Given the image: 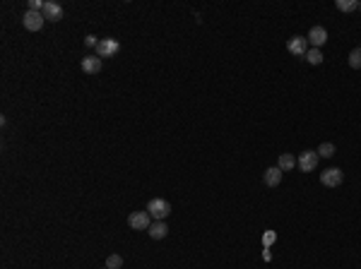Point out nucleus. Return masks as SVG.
I'll return each instance as SVG.
<instances>
[{
  "label": "nucleus",
  "mask_w": 361,
  "mask_h": 269,
  "mask_svg": "<svg viewBox=\"0 0 361 269\" xmlns=\"http://www.w3.org/2000/svg\"><path fill=\"white\" fill-rule=\"evenodd\" d=\"M99 41H101V39H97L94 34H89V36H84V46H87V48H97Z\"/></svg>",
  "instance_id": "20"
},
{
  "label": "nucleus",
  "mask_w": 361,
  "mask_h": 269,
  "mask_svg": "<svg viewBox=\"0 0 361 269\" xmlns=\"http://www.w3.org/2000/svg\"><path fill=\"white\" fill-rule=\"evenodd\" d=\"M123 267V257L121 255H109L106 257V269H121Z\"/></svg>",
  "instance_id": "18"
},
{
  "label": "nucleus",
  "mask_w": 361,
  "mask_h": 269,
  "mask_svg": "<svg viewBox=\"0 0 361 269\" xmlns=\"http://www.w3.org/2000/svg\"><path fill=\"white\" fill-rule=\"evenodd\" d=\"M128 224H130L133 231H147L152 226V224H150V212H130Z\"/></svg>",
  "instance_id": "5"
},
{
  "label": "nucleus",
  "mask_w": 361,
  "mask_h": 269,
  "mask_svg": "<svg viewBox=\"0 0 361 269\" xmlns=\"http://www.w3.org/2000/svg\"><path fill=\"white\" fill-rule=\"evenodd\" d=\"M118 48H121V43H118V39H101L97 46V55L104 60V58H113V55L118 53Z\"/></svg>",
  "instance_id": "2"
},
{
  "label": "nucleus",
  "mask_w": 361,
  "mask_h": 269,
  "mask_svg": "<svg viewBox=\"0 0 361 269\" xmlns=\"http://www.w3.org/2000/svg\"><path fill=\"white\" fill-rule=\"evenodd\" d=\"M359 10H361V2H359Z\"/></svg>",
  "instance_id": "21"
},
{
  "label": "nucleus",
  "mask_w": 361,
  "mask_h": 269,
  "mask_svg": "<svg viewBox=\"0 0 361 269\" xmlns=\"http://www.w3.org/2000/svg\"><path fill=\"white\" fill-rule=\"evenodd\" d=\"M41 14L46 22H60V19H63V7H60L58 2H53V0H46Z\"/></svg>",
  "instance_id": "6"
},
{
  "label": "nucleus",
  "mask_w": 361,
  "mask_h": 269,
  "mask_svg": "<svg viewBox=\"0 0 361 269\" xmlns=\"http://www.w3.org/2000/svg\"><path fill=\"white\" fill-rule=\"evenodd\" d=\"M275 241H277V233H275V231H265V236H263V245H265V248H270Z\"/></svg>",
  "instance_id": "19"
},
{
  "label": "nucleus",
  "mask_w": 361,
  "mask_h": 269,
  "mask_svg": "<svg viewBox=\"0 0 361 269\" xmlns=\"http://www.w3.org/2000/svg\"><path fill=\"white\" fill-rule=\"evenodd\" d=\"M147 212H150V216H154L157 221H164V219L171 214V204H169V200L154 197V200H150V204H147Z\"/></svg>",
  "instance_id": "1"
},
{
  "label": "nucleus",
  "mask_w": 361,
  "mask_h": 269,
  "mask_svg": "<svg viewBox=\"0 0 361 269\" xmlns=\"http://www.w3.org/2000/svg\"><path fill=\"white\" fill-rule=\"evenodd\" d=\"M318 156H323V159H330V156H335V144L333 142H323L318 147Z\"/></svg>",
  "instance_id": "16"
},
{
  "label": "nucleus",
  "mask_w": 361,
  "mask_h": 269,
  "mask_svg": "<svg viewBox=\"0 0 361 269\" xmlns=\"http://www.w3.org/2000/svg\"><path fill=\"white\" fill-rule=\"evenodd\" d=\"M318 151H311V149H306L304 154L296 159V166L304 171V173H308V171H316V166H318Z\"/></svg>",
  "instance_id": "4"
},
{
  "label": "nucleus",
  "mask_w": 361,
  "mask_h": 269,
  "mask_svg": "<svg viewBox=\"0 0 361 269\" xmlns=\"http://www.w3.org/2000/svg\"><path fill=\"white\" fill-rule=\"evenodd\" d=\"M101 65H104V60H101L99 55H87V58H82V70L87 75H97L99 70H101Z\"/></svg>",
  "instance_id": "11"
},
{
  "label": "nucleus",
  "mask_w": 361,
  "mask_h": 269,
  "mask_svg": "<svg viewBox=\"0 0 361 269\" xmlns=\"http://www.w3.org/2000/svg\"><path fill=\"white\" fill-rule=\"evenodd\" d=\"M335 7L340 12H352V10H359V0H337Z\"/></svg>",
  "instance_id": "13"
},
{
  "label": "nucleus",
  "mask_w": 361,
  "mask_h": 269,
  "mask_svg": "<svg viewBox=\"0 0 361 269\" xmlns=\"http://www.w3.org/2000/svg\"><path fill=\"white\" fill-rule=\"evenodd\" d=\"M277 166L282 168V171H292L294 166H296V159H294V154H279Z\"/></svg>",
  "instance_id": "14"
},
{
  "label": "nucleus",
  "mask_w": 361,
  "mask_h": 269,
  "mask_svg": "<svg viewBox=\"0 0 361 269\" xmlns=\"http://www.w3.org/2000/svg\"><path fill=\"white\" fill-rule=\"evenodd\" d=\"M147 231H150V238H152V241H162V238H167L169 236V226L164 221H154Z\"/></svg>",
  "instance_id": "12"
},
{
  "label": "nucleus",
  "mask_w": 361,
  "mask_h": 269,
  "mask_svg": "<svg viewBox=\"0 0 361 269\" xmlns=\"http://www.w3.org/2000/svg\"><path fill=\"white\" fill-rule=\"evenodd\" d=\"M306 60H308L311 65H320V63H323V51H320V48H308Z\"/></svg>",
  "instance_id": "15"
},
{
  "label": "nucleus",
  "mask_w": 361,
  "mask_h": 269,
  "mask_svg": "<svg viewBox=\"0 0 361 269\" xmlns=\"http://www.w3.org/2000/svg\"><path fill=\"white\" fill-rule=\"evenodd\" d=\"M22 22H24V27L29 29V31H39V29L43 27V14L41 12H31V10H27L24 12V17H22Z\"/></svg>",
  "instance_id": "8"
},
{
  "label": "nucleus",
  "mask_w": 361,
  "mask_h": 269,
  "mask_svg": "<svg viewBox=\"0 0 361 269\" xmlns=\"http://www.w3.org/2000/svg\"><path fill=\"white\" fill-rule=\"evenodd\" d=\"M287 51L292 55L306 58V53H308V39H304V36H292V39L287 41Z\"/></svg>",
  "instance_id": "7"
},
{
  "label": "nucleus",
  "mask_w": 361,
  "mask_h": 269,
  "mask_svg": "<svg viewBox=\"0 0 361 269\" xmlns=\"http://www.w3.org/2000/svg\"><path fill=\"white\" fill-rule=\"evenodd\" d=\"M306 39H308V43H311L313 48H323V46H325V41H328V31H325L323 27H313L311 31H308V36H306Z\"/></svg>",
  "instance_id": "9"
},
{
  "label": "nucleus",
  "mask_w": 361,
  "mask_h": 269,
  "mask_svg": "<svg viewBox=\"0 0 361 269\" xmlns=\"http://www.w3.org/2000/svg\"><path fill=\"white\" fill-rule=\"evenodd\" d=\"M342 180H345L342 168H328V171L320 173V183H323L325 188H337V185H342Z\"/></svg>",
  "instance_id": "3"
},
{
  "label": "nucleus",
  "mask_w": 361,
  "mask_h": 269,
  "mask_svg": "<svg viewBox=\"0 0 361 269\" xmlns=\"http://www.w3.org/2000/svg\"><path fill=\"white\" fill-rule=\"evenodd\" d=\"M282 175H284V171H282L279 166H272V168H267V171H265V175H263L265 185H267V188H277L279 183H282Z\"/></svg>",
  "instance_id": "10"
},
{
  "label": "nucleus",
  "mask_w": 361,
  "mask_h": 269,
  "mask_svg": "<svg viewBox=\"0 0 361 269\" xmlns=\"http://www.w3.org/2000/svg\"><path fill=\"white\" fill-rule=\"evenodd\" d=\"M349 67L361 70V46H359V48H354V51L349 53Z\"/></svg>",
  "instance_id": "17"
},
{
  "label": "nucleus",
  "mask_w": 361,
  "mask_h": 269,
  "mask_svg": "<svg viewBox=\"0 0 361 269\" xmlns=\"http://www.w3.org/2000/svg\"><path fill=\"white\" fill-rule=\"evenodd\" d=\"M104 269H106V267H104Z\"/></svg>",
  "instance_id": "22"
}]
</instances>
